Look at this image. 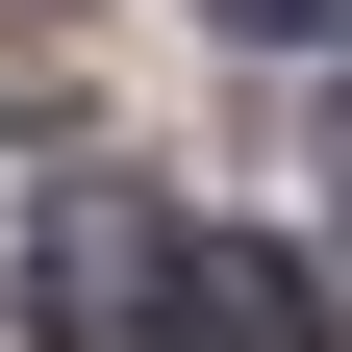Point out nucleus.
Listing matches in <instances>:
<instances>
[{
    "label": "nucleus",
    "instance_id": "obj_3",
    "mask_svg": "<svg viewBox=\"0 0 352 352\" xmlns=\"http://www.w3.org/2000/svg\"><path fill=\"white\" fill-rule=\"evenodd\" d=\"M227 25H252V51H352V0H227Z\"/></svg>",
    "mask_w": 352,
    "mask_h": 352
},
{
    "label": "nucleus",
    "instance_id": "obj_1",
    "mask_svg": "<svg viewBox=\"0 0 352 352\" xmlns=\"http://www.w3.org/2000/svg\"><path fill=\"white\" fill-rule=\"evenodd\" d=\"M176 252H201V227H176L151 176L76 151V176H51V227H25V327H51V352H176Z\"/></svg>",
    "mask_w": 352,
    "mask_h": 352
},
{
    "label": "nucleus",
    "instance_id": "obj_2",
    "mask_svg": "<svg viewBox=\"0 0 352 352\" xmlns=\"http://www.w3.org/2000/svg\"><path fill=\"white\" fill-rule=\"evenodd\" d=\"M176 352H327V277H302L277 227H201L176 252Z\"/></svg>",
    "mask_w": 352,
    "mask_h": 352
}]
</instances>
